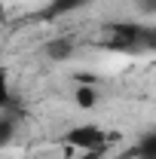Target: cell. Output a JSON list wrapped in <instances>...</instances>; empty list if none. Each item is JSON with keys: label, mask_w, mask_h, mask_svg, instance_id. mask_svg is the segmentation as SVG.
I'll return each instance as SVG.
<instances>
[{"label": "cell", "mask_w": 156, "mask_h": 159, "mask_svg": "<svg viewBox=\"0 0 156 159\" xmlns=\"http://www.w3.org/2000/svg\"><path fill=\"white\" fill-rule=\"evenodd\" d=\"M153 31L150 28H141V25H129V21H122V25H113L110 28V40H107V46L110 49H119V52H141V49H153Z\"/></svg>", "instance_id": "cell-1"}, {"label": "cell", "mask_w": 156, "mask_h": 159, "mask_svg": "<svg viewBox=\"0 0 156 159\" xmlns=\"http://www.w3.org/2000/svg\"><path fill=\"white\" fill-rule=\"evenodd\" d=\"M64 141L71 147L83 150V153H101L107 147V132L98 129V125H77V129H71L64 135Z\"/></svg>", "instance_id": "cell-2"}, {"label": "cell", "mask_w": 156, "mask_h": 159, "mask_svg": "<svg viewBox=\"0 0 156 159\" xmlns=\"http://www.w3.org/2000/svg\"><path fill=\"white\" fill-rule=\"evenodd\" d=\"M16 129H19V116L9 107H0V147H6L16 138Z\"/></svg>", "instance_id": "cell-3"}, {"label": "cell", "mask_w": 156, "mask_h": 159, "mask_svg": "<svg viewBox=\"0 0 156 159\" xmlns=\"http://www.w3.org/2000/svg\"><path fill=\"white\" fill-rule=\"evenodd\" d=\"M135 156L138 159H156V132H147L141 144L135 147Z\"/></svg>", "instance_id": "cell-4"}, {"label": "cell", "mask_w": 156, "mask_h": 159, "mask_svg": "<svg viewBox=\"0 0 156 159\" xmlns=\"http://www.w3.org/2000/svg\"><path fill=\"white\" fill-rule=\"evenodd\" d=\"M86 0H52L49 3V9H46V16L49 19H55V16H64V12H71V9H77V6H83Z\"/></svg>", "instance_id": "cell-5"}, {"label": "cell", "mask_w": 156, "mask_h": 159, "mask_svg": "<svg viewBox=\"0 0 156 159\" xmlns=\"http://www.w3.org/2000/svg\"><path fill=\"white\" fill-rule=\"evenodd\" d=\"M12 104V95H9V80H6V70H0V107H9Z\"/></svg>", "instance_id": "cell-6"}, {"label": "cell", "mask_w": 156, "mask_h": 159, "mask_svg": "<svg viewBox=\"0 0 156 159\" xmlns=\"http://www.w3.org/2000/svg\"><path fill=\"white\" fill-rule=\"evenodd\" d=\"M77 101L83 104V107H89V104H92V92H89V89H80V92H77Z\"/></svg>", "instance_id": "cell-7"}]
</instances>
